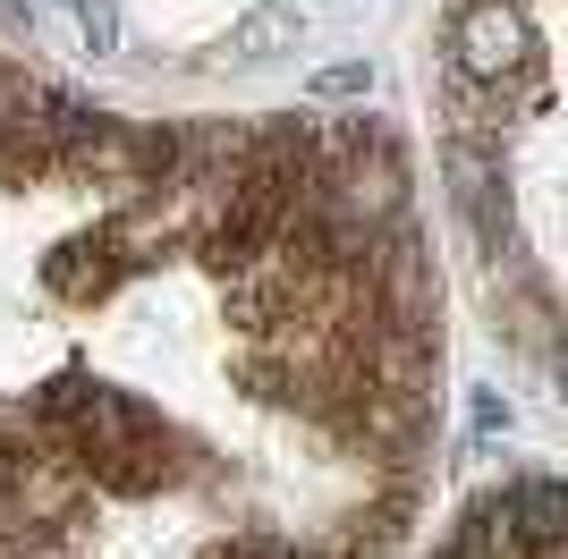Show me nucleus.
Instances as JSON below:
<instances>
[{
	"instance_id": "7ed1b4c3",
	"label": "nucleus",
	"mask_w": 568,
	"mask_h": 559,
	"mask_svg": "<svg viewBox=\"0 0 568 559\" xmlns=\"http://www.w3.org/2000/svg\"><path fill=\"white\" fill-rule=\"evenodd\" d=\"M450 170H458V212L475 221L484 255H518V212H509V186H500V170L484 162V153H450Z\"/></svg>"
},
{
	"instance_id": "f257e3e1",
	"label": "nucleus",
	"mask_w": 568,
	"mask_h": 559,
	"mask_svg": "<svg viewBox=\"0 0 568 559\" xmlns=\"http://www.w3.org/2000/svg\"><path fill=\"white\" fill-rule=\"evenodd\" d=\"M535 60V26H526L518 0H467L450 18V69L467 85H509Z\"/></svg>"
},
{
	"instance_id": "0eeeda50",
	"label": "nucleus",
	"mask_w": 568,
	"mask_h": 559,
	"mask_svg": "<svg viewBox=\"0 0 568 559\" xmlns=\"http://www.w3.org/2000/svg\"><path fill=\"white\" fill-rule=\"evenodd\" d=\"M493 433H509V398H475V441H493Z\"/></svg>"
},
{
	"instance_id": "6e6552de",
	"label": "nucleus",
	"mask_w": 568,
	"mask_h": 559,
	"mask_svg": "<svg viewBox=\"0 0 568 559\" xmlns=\"http://www.w3.org/2000/svg\"><path fill=\"white\" fill-rule=\"evenodd\" d=\"M314 93H365V69H323V77H314Z\"/></svg>"
},
{
	"instance_id": "39448f33",
	"label": "nucleus",
	"mask_w": 568,
	"mask_h": 559,
	"mask_svg": "<svg viewBox=\"0 0 568 559\" xmlns=\"http://www.w3.org/2000/svg\"><path fill=\"white\" fill-rule=\"evenodd\" d=\"M281 43H297V18H288V9H263V18H246V26L230 34L237 60H272Z\"/></svg>"
},
{
	"instance_id": "1a4fd4ad",
	"label": "nucleus",
	"mask_w": 568,
	"mask_h": 559,
	"mask_svg": "<svg viewBox=\"0 0 568 559\" xmlns=\"http://www.w3.org/2000/svg\"><path fill=\"white\" fill-rule=\"evenodd\" d=\"M560 365H568V348H560Z\"/></svg>"
},
{
	"instance_id": "20e7f679",
	"label": "nucleus",
	"mask_w": 568,
	"mask_h": 559,
	"mask_svg": "<svg viewBox=\"0 0 568 559\" xmlns=\"http://www.w3.org/2000/svg\"><path fill=\"white\" fill-rule=\"evenodd\" d=\"M509 509H518V535L535 542V551H568V491L560 484H518Z\"/></svg>"
},
{
	"instance_id": "423d86ee",
	"label": "nucleus",
	"mask_w": 568,
	"mask_h": 559,
	"mask_svg": "<svg viewBox=\"0 0 568 559\" xmlns=\"http://www.w3.org/2000/svg\"><path fill=\"white\" fill-rule=\"evenodd\" d=\"M69 9V26L85 34V51H119V9L111 0H60Z\"/></svg>"
},
{
	"instance_id": "f03ea898",
	"label": "nucleus",
	"mask_w": 568,
	"mask_h": 559,
	"mask_svg": "<svg viewBox=\"0 0 568 559\" xmlns=\"http://www.w3.org/2000/svg\"><path fill=\"white\" fill-rule=\"evenodd\" d=\"M136 263H144V246L128 230H85V237H69V246H51V255L34 263V280H43V297H60V305H94V297H111Z\"/></svg>"
}]
</instances>
